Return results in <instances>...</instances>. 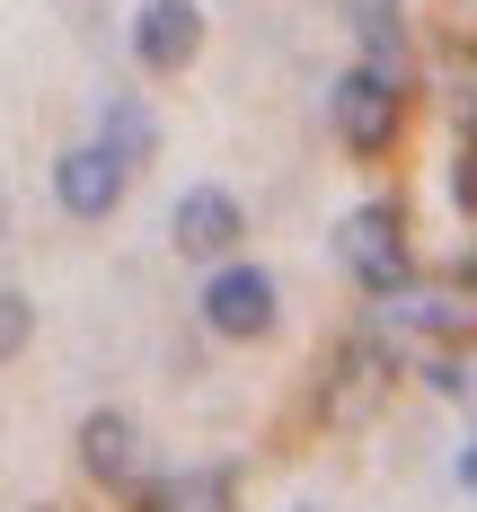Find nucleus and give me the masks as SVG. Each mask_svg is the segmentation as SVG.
<instances>
[{
	"instance_id": "nucleus-1",
	"label": "nucleus",
	"mask_w": 477,
	"mask_h": 512,
	"mask_svg": "<svg viewBox=\"0 0 477 512\" xmlns=\"http://www.w3.org/2000/svg\"><path fill=\"white\" fill-rule=\"evenodd\" d=\"M336 256H345V274L380 292V301H398L407 292V212L389 204V195H371V204L345 212V230H336Z\"/></svg>"
},
{
	"instance_id": "nucleus-2",
	"label": "nucleus",
	"mask_w": 477,
	"mask_h": 512,
	"mask_svg": "<svg viewBox=\"0 0 477 512\" xmlns=\"http://www.w3.org/2000/svg\"><path fill=\"white\" fill-rule=\"evenodd\" d=\"M389 389H398V354L380 336H345L336 362H327V380H318V415L327 424H371Z\"/></svg>"
},
{
	"instance_id": "nucleus-3",
	"label": "nucleus",
	"mask_w": 477,
	"mask_h": 512,
	"mask_svg": "<svg viewBox=\"0 0 477 512\" xmlns=\"http://www.w3.org/2000/svg\"><path fill=\"white\" fill-rule=\"evenodd\" d=\"M327 106H336V142H345L354 159L389 151V142H398V124H407V89H398V80H380L371 62H354V71L327 89Z\"/></svg>"
},
{
	"instance_id": "nucleus-4",
	"label": "nucleus",
	"mask_w": 477,
	"mask_h": 512,
	"mask_svg": "<svg viewBox=\"0 0 477 512\" xmlns=\"http://www.w3.org/2000/svg\"><path fill=\"white\" fill-rule=\"evenodd\" d=\"M204 327L230 336V345H257L265 327H274V274L265 265H221L204 283Z\"/></svg>"
},
{
	"instance_id": "nucleus-5",
	"label": "nucleus",
	"mask_w": 477,
	"mask_h": 512,
	"mask_svg": "<svg viewBox=\"0 0 477 512\" xmlns=\"http://www.w3.org/2000/svg\"><path fill=\"white\" fill-rule=\"evenodd\" d=\"M124 177H133V168L106 151V142H80V151L53 159V195H62L71 221H106V212L124 204Z\"/></svg>"
},
{
	"instance_id": "nucleus-6",
	"label": "nucleus",
	"mask_w": 477,
	"mask_h": 512,
	"mask_svg": "<svg viewBox=\"0 0 477 512\" xmlns=\"http://www.w3.org/2000/svg\"><path fill=\"white\" fill-rule=\"evenodd\" d=\"M80 468L98 477L106 495H151L142 486V433H133V415H115V407H98L80 424Z\"/></svg>"
},
{
	"instance_id": "nucleus-7",
	"label": "nucleus",
	"mask_w": 477,
	"mask_h": 512,
	"mask_svg": "<svg viewBox=\"0 0 477 512\" xmlns=\"http://www.w3.org/2000/svg\"><path fill=\"white\" fill-rule=\"evenodd\" d=\"M239 230H248V212H239L230 186H186L177 212H168V239H177L186 256H230V248H239Z\"/></svg>"
},
{
	"instance_id": "nucleus-8",
	"label": "nucleus",
	"mask_w": 477,
	"mask_h": 512,
	"mask_svg": "<svg viewBox=\"0 0 477 512\" xmlns=\"http://www.w3.org/2000/svg\"><path fill=\"white\" fill-rule=\"evenodd\" d=\"M133 53H142V71H186V62L204 53V9H195V0H142Z\"/></svg>"
},
{
	"instance_id": "nucleus-9",
	"label": "nucleus",
	"mask_w": 477,
	"mask_h": 512,
	"mask_svg": "<svg viewBox=\"0 0 477 512\" xmlns=\"http://www.w3.org/2000/svg\"><path fill=\"white\" fill-rule=\"evenodd\" d=\"M345 18H354V36H363V62L380 80L407 89V0H345Z\"/></svg>"
},
{
	"instance_id": "nucleus-10",
	"label": "nucleus",
	"mask_w": 477,
	"mask_h": 512,
	"mask_svg": "<svg viewBox=\"0 0 477 512\" xmlns=\"http://www.w3.org/2000/svg\"><path fill=\"white\" fill-rule=\"evenodd\" d=\"M389 318L416 327V336H442V345H451V336H477V301L469 292H398Z\"/></svg>"
},
{
	"instance_id": "nucleus-11",
	"label": "nucleus",
	"mask_w": 477,
	"mask_h": 512,
	"mask_svg": "<svg viewBox=\"0 0 477 512\" xmlns=\"http://www.w3.org/2000/svg\"><path fill=\"white\" fill-rule=\"evenodd\" d=\"M98 142L115 159H124V168H142V159L159 151V124H151V106L133 98V89H115V98H106V115H98Z\"/></svg>"
},
{
	"instance_id": "nucleus-12",
	"label": "nucleus",
	"mask_w": 477,
	"mask_h": 512,
	"mask_svg": "<svg viewBox=\"0 0 477 512\" xmlns=\"http://www.w3.org/2000/svg\"><path fill=\"white\" fill-rule=\"evenodd\" d=\"M142 512H230V468H177L142 495Z\"/></svg>"
},
{
	"instance_id": "nucleus-13",
	"label": "nucleus",
	"mask_w": 477,
	"mask_h": 512,
	"mask_svg": "<svg viewBox=\"0 0 477 512\" xmlns=\"http://www.w3.org/2000/svg\"><path fill=\"white\" fill-rule=\"evenodd\" d=\"M27 327H36V301H27V292L9 283V292H0V345L18 354V345H27Z\"/></svg>"
},
{
	"instance_id": "nucleus-14",
	"label": "nucleus",
	"mask_w": 477,
	"mask_h": 512,
	"mask_svg": "<svg viewBox=\"0 0 477 512\" xmlns=\"http://www.w3.org/2000/svg\"><path fill=\"white\" fill-rule=\"evenodd\" d=\"M451 195H460V212H477V142L460 133V151H451Z\"/></svg>"
},
{
	"instance_id": "nucleus-15",
	"label": "nucleus",
	"mask_w": 477,
	"mask_h": 512,
	"mask_svg": "<svg viewBox=\"0 0 477 512\" xmlns=\"http://www.w3.org/2000/svg\"><path fill=\"white\" fill-rule=\"evenodd\" d=\"M460 486H469V495H477V442H469V451H460Z\"/></svg>"
},
{
	"instance_id": "nucleus-16",
	"label": "nucleus",
	"mask_w": 477,
	"mask_h": 512,
	"mask_svg": "<svg viewBox=\"0 0 477 512\" xmlns=\"http://www.w3.org/2000/svg\"><path fill=\"white\" fill-rule=\"evenodd\" d=\"M469 292H477V248H469Z\"/></svg>"
},
{
	"instance_id": "nucleus-17",
	"label": "nucleus",
	"mask_w": 477,
	"mask_h": 512,
	"mask_svg": "<svg viewBox=\"0 0 477 512\" xmlns=\"http://www.w3.org/2000/svg\"><path fill=\"white\" fill-rule=\"evenodd\" d=\"M469 142H477V98H469Z\"/></svg>"
},
{
	"instance_id": "nucleus-18",
	"label": "nucleus",
	"mask_w": 477,
	"mask_h": 512,
	"mask_svg": "<svg viewBox=\"0 0 477 512\" xmlns=\"http://www.w3.org/2000/svg\"><path fill=\"white\" fill-rule=\"evenodd\" d=\"M301 512H318V504H301Z\"/></svg>"
}]
</instances>
